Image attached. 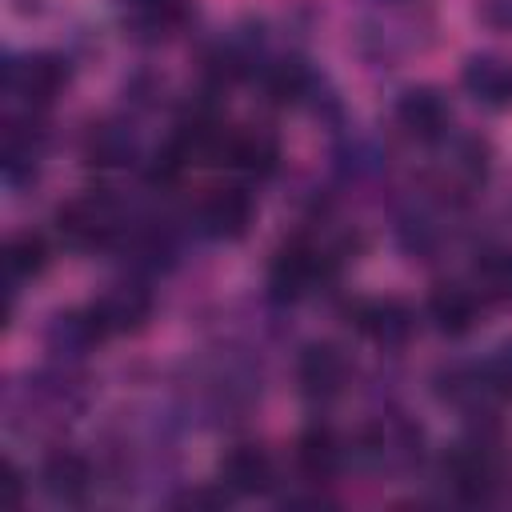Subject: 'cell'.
Returning <instances> with one entry per match:
<instances>
[{"label": "cell", "mask_w": 512, "mask_h": 512, "mask_svg": "<svg viewBox=\"0 0 512 512\" xmlns=\"http://www.w3.org/2000/svg\"><path fill=\"white\" fill-rule=\"evenodd\" d=\"M60 228L72 240H104L112 232V212L100 200H76L60 212Z\"/></svg>", "instance_id": "1"}, {"label": "cell", "mask_w": 512, "mask_h": 512, "mask_svg": "<svg viewBox=\"0 0 512 512\" xmlns=\"http://www.w3.org/2000/svg\"><path fill=\"white\" fill-rule=\"evenodd\" d=\"M464 84L476 92V100H488V104H508L512 100V68H504L496 60H476L464 72Z\"/></svg>", "instance_id": "2"}, {"label": "cell", "mask_w": 512, "mask_h": 512, "mask_svg": "<svg viewBox=\"0 0 512 512\" xmlns=\"http://www.w3.org/2000/svg\"><path fill=\"white\" fill-rule=\"evenodd\" d=\"M64 72L56 60H24L12 68V88H20L28 100H48L60 88Z\"/></svg>", "instance_id": "3"}, {"label": "cell", "mask_w": 512, "mask_h": 512, "mask_svg": "<svg viewBox=\"0 0 512 512\" xmlns=\"http://www.w3.org/2000/svg\"><path fill=\"white\" fill-rule=\"evenodd\" d=\"M248 200L240 192H216L208 204H204V224L212 232H240L248 224Z\"/></svg>", "instance_id": "4"}, {"label": "cell", "mask_w": 512, "mask_h": 512, "mask_svg": "<svg viewBox=\"0 0 512 512\" xmlns=\"http://www.w3.org/2000/svg\"><path fill=\"white\" fill-rule=\"evenodd\" d=\"M44 268V240L40 236H16L8 244V272L12 276H32Z\"/></svg>", "instance_id": "5"}, {"label": "cell", "mask_w": 512, "mask_h": 512, "mask_svg": "<svg viewBox=\"0 0 512 512\" xmlns=\"http://www.w3.org/2000/svg\"><path fill=\"white\" fill-rule=\"evenodd\" d=\"M340 360L332 356V348H312L304 360V380L308 388H336L340 384Z\"/></svg>", "instance_id": "6"}, {"label": "cell", "mask_w": 512, "mask_h": 512, "mask_svg": "<svg viewBox=\"0 0 512 512\" xmlns=\"http://www.w3.org/2000/svg\"><path fill=\"white\" fill-rule=\"evenodd\" d=\"M400 112H404V120H408V124H416L420 132H436V128H440V120H444V108H440V100H436V96H428V92H420V96H408Z\"/></svg>", "instance_id": "7"}, {"label": "cell", "mask_w": 512, "mask_h": 512, "mask_svg": "<svg viewBox=\"0 0 512 512\" xmlns=\"http://www.w3.org/2000/svg\"><path fill=\"white\" fill-rule=\"evenodd\" d=\"M444 320L440 324H452V328H464L468 324V316H472V300L464 296V292H448V296H436V304H432Z\"/></svg>", "instance_id": "8"}, {"label": "cell", "mask_w": 512, "mask_h": 512, "mask_svg": "<svg viewBox=\"0 0 512 512\" xmlns=\"http://www.w3.org/2000/svg\"><path fill=\"white\" fill-rule=\"evenodd\" d=\"M228 476L240 480V484H260V476H264V460H260L256 452H236V456L228 460Z\"/></svg>", "instance_id": "9"}, {"label": "cell", "mask_w": 512, "mask_h": 512, "mask_svg": "<svg viewBox=\"0 0 512 512\" xmlns=\"http://www.w3.org/2000/svg\"><path fill=\"white\" fill-rule=\"evenodd\" d=\"M492 380H496L504 392H512V344L492 360Z\"/></svg>", "instance_id": "10"}]
</instances>
